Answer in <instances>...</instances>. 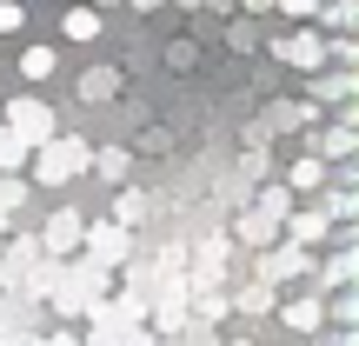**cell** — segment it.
<instances>
[{
  "instance_id": "obj_1",
  "label": "cell",
  "mask_w": 359,
  "mask_h": 346,
  "mask_svg": "<svg viewBox=\"0 0 359 346\" xmlns=\"http://www.w3.org/2000/svg\"><path fill=\"white\" fill-rule=\"evenodd\" d=\"M107 293H114V273L93 267L87 253H80V260H47V286H40V300H47L60 320H80V313H87L93 300H107Z\"/></svg>"
},
{
  "instance_id": "obj_2",
  "label": "cell",
  "mask_w": 359,
  "mask_h": 346,
  "mask_svg": "<svg viewBox=\"0 0 359 346\" xmlns=\"http://www.w3.org/2000/svg\"><path fill=\"white\" fill-rule=\"evenodd\" d=\"M93 167V147L80 140V133H47V140L27 154V173L40 180V187H67V180H80Z\"/></svg>"
},
{
  "instance_id": "obj_3",
  "label": "cell",
  "mask_w": 359,
  "mask_h": 346,
  "mask_svg": "<svg viewBox=\"0 0 359 346\" xmlns=\"http://www.w3.org/2000/svg\"><path fill=\"white\" fill-rule=\"evenodd\" d=\"M0 286H7V293L40 300V286H47V253H40V240H34V233H20V240L0 253Z\"/></svg>"
},
{
  "instance_id": "obj_4",
  "label": "cell",
  "mask_w": 359,
  "mask_h": 346,
  "mask_svg": "<svg viewBox=\"0 0 359 346\" xmlns=\"http://www.w3.org/2000/svg\"><path fill=\"white\" fill-rule=\"evenodd\" d=\"M80 253L93 260V267H127V253H133V233L120 227V220H93V227H80Z\"/></svg>"
},
{
  "instance_id": "obj_5",
  "label": "cell",
  "mask_w": 359,
  "mask_h": 346,
  "mask_svg": "<svg viewBox=\"0 0 359 346\" xmlns=\"http://www.w3.org/2000/svg\"><path fill=\"white\" fill-rule=\"evenodd\" d=\"M259 280L280 286V280H313V246H259Z\"/></svg>"
},
{
  "instance_id": "obj_6",
  "label": "cell",
  "mask_w": 359,
  "mask_h": 346,
  "mask_svg": "<svg viewBox=\"0 0 359 346\" xmlns=\"http://www.w3.org/2000/svg\"><path fill=\"white\" fill-rule=\"evenodd\" d=\"M7 127L20 133L27 147H40L47 133H60V120H53V107H47V100H34V93H20V100L7 107Z\"/></svg>"
},
{
  "instance_id": "obj_7",
  "label": "cell",
  "mask_w": 359,
  "mask_h": 346,
  "mask_svg": "<svg viewBox=\"0 0 359 346\" xmlns=\"http://www.w3.org/2000/svg\"><path fill=\"white\" fill-rule=\"evenodd\" d=\"M80 227H87V213H74V206H60V213L40 227V253L47 260H67V253H80Z\"/></svg>"
},
{
  "instance_id": "obj_8",
  "label": "cell",
  "mask_w": 359,
  "mask_h": 346,
  "mask_svg": "<svg viewBox=\"0 0 359 346\" xmlns=\"http://www.w3.org/2000/svg\"><path fill=\"white\" fill-rule=\"evenodd\" d=\"M280 233H286L293 246H320L326 233H333V220H326L320 206H306V213H286V220H280Z\"/></svg>"
},
{
  "instance_id": "obj_9",
  "label": "cell",
  "mask_w": 359,
  "mask_h": 346,
  "mask_svg": "<svg viewBox=\"0 0 359 346\" xmlns=\"http://www.w3.org/2000/svg\"><path fill=\"white\" fill-rule=\"evenodd\" d=\"M280 60L320 74V67H326V40H320V34H293V40H280Z\"/></svg>"
},
{
  "instance_id": "obj_10",
  "label": "cell",
  "mask_w": 359,
  "mask_h": 346,
  "mask_svg": "<svg viewBox=\"0 0 359 346\" xmlns=\"http://www.w3.org/2000/svg\"><path fill=\"white\" fill-rule=\"evenodd\" d=\"M313 154H320L326 167H333V160H353V154H359V127H346V120H333V127H326L320 140H313Z\"/></svg>"
},
{
  "instance_id": "obj_11",
  "label": "cell",
  "mask_w": 359,
  "mask_h": 346,
  "mask_svg": "<svg viewBox=\"0 0 359 346\" xmlns=\"http://www.w3.org/2000/svg\"><path fill=\"white\" fill-rule=\"evenodd\" d=\"M280 320L293 326V333H320V326H326V300H320V293H306V300H286V307H280Z\"/></svg>"
},
{
  "instance_id": "obj_12",
  "label": "cell",
  "mask_w": 359,
  "mask_h": 346,
  "mask_svg": "<svg viewBox=\"0 0 359 346\" xmlns=\"http://www.w3.org/2000/svg\"><path fill=\"white\" fill-rule=\"evenodd\" d=\"M233 233H240L246 246H273V240H280V220H273V213H259V206H246V213L233 220Z\"/></svg>"
},
{
  "instance_id": "obj_13",
  "label": "cell",
  "mask_w": 359,
  "mask_h": 346,
  "mask_svg": "<svg viewBox=\"0 0 359 346\" xmlns=\"http://www.w3.org/2000/svg\"><path fill=\"white\" fill-rule=\"evenodd\" d=\"M313 280H320V286H353L359 280V253H353V246H339L326 267H313Z\"/></svg>"
},
{
  "instance_id": "obj_14",
  "label": "cell",
  "mask_w": 359,
  "mask_h": 346,
  "mask_svg": "<svg viewBox=\"0 0 359 346\" xmlns=\"http://www.w3.org/2000/svg\"><path fill=\"white\" fill-rule=\"evenodd\" d=\"M34 307H40V300L7 293V300H0V333H34Z\"/></svg>"
},
{
  "instance_id": "obj_15",
  "label": "cell",
  "mask_w": 359,
  "mask_h": 346,
  "mask_svg": "<svg viewBox=\"0 0 359 346\" xmlns=\"http://www.w3.org/2000/svg\"><path fill=\"white\" fill-rule=\"evenodd\" d=\"M219 273H226V240H206L193 260V286H219Z\"/></svg>"
},
{
  "instance_id": "obj_16",
  "label": "cell",
  "mask_w": 359,
  "mask_h": 346,
  "mask_svg": "<svg viewBox=\"0 0 359 346\" xmlns=\"http://www.w3.org/2000/svg\"><path fill=\"white\" fill-rule=\"evenodd\" d=\"M286 187H293V193H313V187H326V160H320V154H299L293 167H286Z\"/></svg>"
},
{
  "instance_id": "obj_17",
  "label": "cell",
  "mask_w": 359,
  "mask_h": 346,
  "mask_svg": "<svg viewBox=\"0 0 359 346\" xmlns=\"http://www.w3.org/2000/svg\"><path fill=\"white\" fill-rule=\"evenodd\" d=\"M27 154H34V147H27L13 127H0V173H20V167H27Z\"/></svg>"
},
{
  "instance_id": "obj_18",
  "label": "cell",
  "mask_w": 359,
  "mask_h": 346,
  "mask_svg": "<svg viewBox=\"0 0 359 346\" xmlns=\"http://www.w3.org/2000/svg\"><path fill=\"white\" fill-rule=\"evenodd\" d=\"M226 307H240V313H266V307H273V286H266V280H253V286H240Z\"/></svg>"
},
{
  "instance_id": "obj_19",
  "label": "cell",
  "mask_w": 359,
  "mask_h": 346,
  "mask_svg": "<svg viewBox=\"0 0 359 346\" xmlns=\"http://www.w3.org/2000/svg\"><path fill=\"white\" fill-rule=\"evenodd\" d=\"M313 93L333 100V107H346V100H353V74H320V80H313Z\"/></svg>"
},
{
  "instance_id": "obj_20",
  "label": "cell",
  "mask_w": 359,
  "mask_h": 346,
  "mask_svg": "<svg viewBox=\"0 0 359 346\" xmlns=\"http://www.w3.org/2000/svg\"><path fill=\"white\" fill-rule=\"evenodd\" d=\"M193 307H200V320H206V326L226 320V293H219V286H193Z\"/></svg>"
},
{
  "instance_id": "obj_21",
  "label": "cell",
  "mask_w": 359,
  "mask_h": 346,
  "mask_svg": "<svg viewBox=\"0 0 359 346\" xmlns=\"http://www.w3.org/2000/svg\"><path fill=\"white\" fill-rule=\"evenodd\" d=\"M320 213L333 220V227H346V220L359 213V193H346V187H339V193H326V206H320Z\"/></svg>"
},
{
  "instance_id": "obj_22",
  "label": "cell",
  "mask_w": 359,
  "mask_h": 346,
  "mask_svg": "<svg viewBox=\"0 0 359 346\" xmlns=\"http://www.w3.org/2000/svg\"><path fill=\"white\" fill-rule=\"evenodd\" d=\"M20 74H27V80L40 87V80L53 74V47H27V53H20Z\"/></svg>"
},
{
  "instance_id": "obj_23",
  "label": "cell",
  "mask_w": 359,
  "mask_h": 346,
  "mask_svg": "<svg viewBox=\"0 0 359 346\" xmlns=\"http://www.w3.org/2000/svg\"><path fill=\"white\" fill-rule=\"evenodd\" d=\"M27 206V180L20 173H0V213H20Z\"/></svg>"
},
{
  "instance_id": "obj_24",
  "label": "cell",
  "mask_w": 359,
  "mask_h": 346,
  "mask_svg": "<svg viewBox=\"0 0 359 346\" xmlns=\"http://www.w3.org/2000/svg\"><path fill=\"white\" fill-rule=\"evenodd\" d=\"M313 20H326V27H339V34H346V27H359V7H353V0H333V7H320Z\"/></svg>"
},
{
  "instance_id": "obj_25",
  "label": "cell",
  "mask_w": 359,
  "mask_h": 346,
  "mask_svg": "<svg viewBox=\"0 0 359 346\" xmlns=\"http://www.w3.org/2000/svg\"><path fill=\"white\" fill-rule=\"evenodd\" d=\"M326 320H333V326H353V320H359V300L346 293V286H339V293L326 300Z\"/></svg>"
},
{
  "instance_id": "obj_26",
  "label": "cell",
  "mask_w": 359,
  "mask_h": 346,
  "mask_svg": "<svg viewBox=\"0 0 359 346\" xmlns=\"http://www.w3.org/2000/svg\"><path fill=\"white\" fill-rule=\"evenodd\" d=\"M253 206H259V213H273V220H286V213H293V193H286V187H266Z\"/></svg>"
},
{
  "instance_id": "obj_27",
  "label": "cell",
  "mask_w": 359,
  "mask_h": 346,
  "mask_svg": "<svg viewBox=\"0 0 359 346\" xmlns=\"http://www.w3.org/2000/svg\"><path fill=\"white\" fill-rule=\"evenodd\" d=\"M67 34H74V40H93V34H100L93 7H80V0H74V13H67Z\"/></svg>"
},
{
  "instance_id": "obj_28",
  "label": "cell",
  "mask_w": 359,
  "mask_h": 346,
  "mask_svg": "<svg viewBox=\"0 0 359 346\" xmlns=\"http://www.w3.org/2000/svg\"><path fill=\"white\" fill-rule=\"evenodd\" d=\"M114 220H120V227H133V220H147V193H120Z\"/></svg>"
},
{
  "instance_id": "obj_29",
  "label": "cell",
  "mask_w": 359,
  "mask_h": 346,
  "mask_svg": "<svg viewBox=\"0 0 359 346\" xmlns=\"http://www.w3.org/2000/svg\"><path fill=\"white\" fill-rule=\"evenodd\" d=\"M27 27V13H20V0H0V34H20Z\"/></svg>"
},
{
  "instance_id": "obj_30",
  "label": "cell",
  "mask_w": 359,
  "mask_h": 346,
  "mask_svg": "<svg viewBox=\"0 0 359 346\" xmlns=\"http://www.w3.org/2000/svg\"><path fill=\"white\" fill-rule=\"evenodd\" d=\"M273 7L293 13V20H313V13H320V0H273Z\"/></svg>"
},
{
  "instance_id": "obj_31",
  "label": "cell",
  "mask_w": 359,
  "mask_h": 346,
  "mask_svg": "<svg viewBox=\"0 0 359 346\" xmlns=\"http://www.w3.org/2000/svg\"><path fill=\"white\" fill-rule=\"evenodd\" d=\"M120 346H154V333H147V320H140V326H127V333H120Z\"/></svg>"
},
{
  "instance_id": "obj_32",
  "label": "cell",
  "mask_w": 359,
  "mask_h": 346,
  "mask_svg": "<svg viewBox=\"0 0 359 346\" xmlns=\"http://www.w3.org/2000/svg\"><path fill=\"white\" fill-rule=\"evenodd\" d=\"M34 346H80V340H74V333H47V340L34 333Z\"/></svg>"
},
{
  "instance_id": "obj_33",
  "label": "cell",
  "mask_w": 359,
  "mask_h": 346,
  "mask_svg": "<svg viewBox=\"0 0 359 346\" xmlns=\"http://www.w3.org/2000/svg\"><path fill=\"white\" fill-rule=\"evenodd\" d=\"M326 346H359V340L346 333V326H339V333H326Z\"/></svg>"
},
{
  "instance_id": "obj_34",
  "label": "cell",
  "mask_w": 359,
  "mask_h": 346,
  "mask_svg": "<svg viewBox=\"0 0 359 346\" xmlns=\"http://www.w3.org/2000/svg\"><path fill=\"white\" fill-rule=\"evenodd\" d=\"M0 346H34V333H0Z\"/></svg>"
},
{
  "instance_id": "obj_35",
  "label": "cell",
  "mask_w": 359,
  "mask_h": 346,
  "mask_svg": "<svg viewBox=\"0 0 359 346\" xmlns=\"http://www.w3.org/2000/svg\"><path fill=\"white\" fill-rule=\"evenodd\" d=\"M246 7H273V0H246Z\"/></svg>"
},
{
  "instance_id": "obj_36",
  "label": "cell",
  "mask_w": 359,
  "mask_h": 346,
  "mask_svg": "<svg viewBox=\"0 0 359 346\" xmlns=\"http://www.w3.org/2000/svg\"><path fill=\"white\" fill-rule=\"evenodd\" d=\"M107 7H114V0H107Z\"/></svg>"
}]
</instances>
